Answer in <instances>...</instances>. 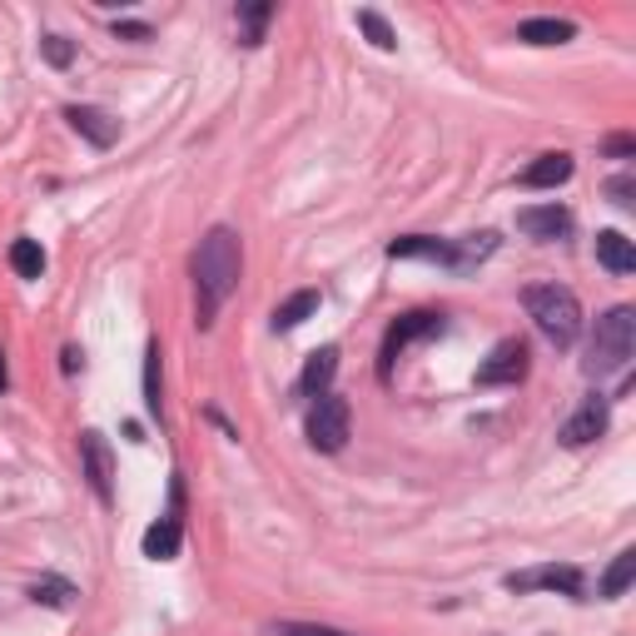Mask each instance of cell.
<instances>
[{"label":"cell","mask_w":636,"mask_h":636,"mask_svg":"<svg viewBox=\"0 0 636 636\" xmlns=\"http://www.w3.org/2000/svg\"><path fill=\"white\" fill-rule=\"evenodd\" d=\"M239 235L229 224H214L209 235L200 239V254H194V289H200V328L214 324V313L224 309V299L239 289Z\"/></svg>","instance_id":"cell-1"},{"label":"cell","mask_w":636,"mask_h":636,"mask_svg":"<svg viewBox=\"0 0 636 636\" xmlns=\"http://www.w3.org/2000/svg\"><path fill=\"white\" fill-rule=\"evenodd\" d=\"M527 313H532V324L542 328V338L557 348H572L581 334V303L572 289H562V284H532V289L523 293Z\"/></svg>","instance_id":"cell-2"},{"label":"cell","mask_w":636,"mask_h":636,"mask_svg":"<svg viewBox=\"0 0 636 636\" xmlns=\"http://www.w3.org/2000/svg\"><path fill=\"white\" fill-rule=\"evenodd\" d=\"M636 348V309L632 303H616L597 319L592 334V353H587V379H607V373H622L632 363Z\"/></svg>","instance_id":"cell-3"},{"label":"cell","mask_w":636,"mask_h":636,"mask_svg":"<svg viewBox=\"0 0 636 636\" xmlns=\"http://www.w3.org/2000/svg\"><path fill=\"white\" fill-rule=\"evenodd\" d=\"M348 433H353V408H348V398L324 393L309 413V443L319 447V453H338V447L348 443Z\"/></svg>","instance_id":"cell-4"},{"label":"cell","mask_w":636,"mask_h":636,"mask_svg":"<svg viewBox=\"0 0 636 636\" xmlns=\"http://www.w3.org/2000/svg\"><path fill=\"white\" fill-rule=\"evenodd\" d=\"M433 334H443V313H433V309H413V313H403L398 324L383 334V363H379V379L388 383L393 379V363H398V353L408 344H418V338H433Z\"/></svg>","instance_id":"cell-5"},{"label":"cell","mask_w":636,"mask_h":636,"mask_svg":"<svg viewBox=\"0 0 636 636\" xmlns=\"http://www.w3.org/2000/svg\"><path fill=\"white\" fill-rule=\"evenodd\" d=\"M523 379H527V344L523 338H503L478 369V388H507V383H523Z\"/></svg>","instance_id":"cell-6"},{"label":"cell","mask_w":636,"mask_h":636,"mask_svg":"<svg viewBox=\"0 0 636 636\" xmlns=\"http://www.w3.org/2000/svg\"><path fill=\"white\" fill-rule=\"evenodd\" d=\"M80 463H85V478L89 488H95V497L100 503H115V468H110V443H105V433H80Z\"/></svg>","instance_id":"cell-7"},{"label":"cell","mask_w":636,"mask_h":636,"mask_svg":"<svg viewBox=\"0 0 636 636\" xmlns=\"http://www.w3.org/2000/svg\"><path fill=\"white\" fill-rule=\"evenodd\" d=\"M562 592V597H581V572L577 567H532V572H513L507 577V592Z\"/></svg>","instance_id":"cell-8"},{"label":"cell","mask_w":636,"mask_h":636,"mask_svg":"<svg viewBox=\"0 0 636 636\" xmlns=\"http://www.w3.org/2000/svg\"><path fill=\"white\" fill-rule=\"evenodd\" d=\"M65 120L75 124V130L85 134L95 149H110L115 140H120V120H115L110 110H100V105H70Z\"/></svg>","instance_id":"cell-9"},{"label":"cell","mask_w":636,"mask_h":636,"mask_svg":"<svg viewBox=\"0 0 636 636\" xmlns=\"http://www.w3.org/2000/svg\"><path fill=\"white\" fill-rule=\"evenodd\" d=\"M517 229H523L527 239L552 244V239H562L572 229V214L562 209V204H532V209H517Z\"/></svg>","instance_id":"cell-10"},{"label":"cell","mask_w":636,"mask_h":636,"mask_svg":"<svg viewBox=\"0 0 636 636\" xmlns=\"http://www.w3.org/2000/svg\"><path fill=\"white\" fill-rule=\"evenodd\" d=\"M602 433H607V398L597 393V398H587L577 413L567 418V428H562V443H567V447H587V443H597Z\"/></svg>","instance_id":"cell-11"},{"label":"cell","mask_w":636,"mask_h":636,"mask_svg":"<svg viewBox=\"0 0 636 636\" xmlns=\"http://www.w3.org/2000/svg\"><path fill=\"white\" fill-rule=\"evenodd\" d=\"M567 179H572V155L557 149V155H537L532 165L517 175V184H523V190H557Z\"/></svg>","instance_id":"cell-12"},{"label":"cell","mask_w":636,"mask_h":636,"mask_svg":"<svg viewBox=\"0 0 636 636\" xmlns=\"http://www.w3.org/2000/svg\"><path fill=\"white\" fill-rule=\"evenodd\" d=\"M597 264H602L607 274H616V279H626L636 268V244L622 229H602V235H597Z\"/></svg>","instance_id":"cell-13"},{"label":"cell","mask_w":636,"mask_h":636,"mask_svg":"<svg viewBox=\"0 0 636 636\" xmlns=\"http://www.w3.org/2000/svg\"><path fill=\"white\" fill-rule=\"evenodd\" d=\"M334 373H338V348L328 344V348H319V353H309V363H303V379H299V388L309 393V398H324V393H328V383H334Z\"/></svg>","instance_id":"cell-14"},{"label":"cell","mask_w":636,"mask_h":636,"mask_svg":"<svg viewBox=\"0 0 636 636\" xmlns=\"http://www.w3.org/2000/svg\"><path fill=\"white\" fill-rule=\"evenodd\" d=\"M179 542H184V527H179V513H169L145 532V557H155V562L179 557Z\"/></svg>","instance_id":"cell-15"},{"label":"cell","mask_w":636,"mask_h":636,"mask_svg":"<svg viewBox=\"0 0 636 636\" xmlns=\"http://www.w3.org/2000/svg\"><path fill=\"white\" fill-rule=\"evenodd\" d=\"M572 35H577V25H572V21H552V15L517 25V40H527V45H567Z\"/></svg>","instance_id":"cell-16"},{"label":"cell","mask_w":636,"mask_h":636,"mask_svg":"<svg viewBox=\"0 0 636 636\" xmlns=\"http://www.w3.org/2000/svg\"><path fill=\"white\" fill-rule=\"evenodd\" d=\"M313 313H319V289H303V293H293V299H284L279 309H274V328L289 334V328H299L303 319H313Z\"/></svg>","instance_id":"cell-17"},{"label":"cell","mask_w":636,"mask_h":636,"mask_svg":"<svg viewBox=\"0 0 636 636\" xmlns=\"http://www.w3.org/2000/svg\"><path fill=\"white\" fill-rule=\"evenodd\" d=\"M632 581H636V552L626 548V552H616L612 572L602 577V597H607V602H616V597H622L626 587H632Z\"/></svg>","instance_id":"cell-18"},{"label":"cell","mask_w":636,"mask_h":636,"mask_svg":"<svg viewBox=\"0 0 636 636\" xmlns=\"http://www.w3.org/2000/svg\"><path fill=\"white\" fill-rule=\"evenodd\" d=\"M11 268L21 274V279H40L45 274V249L35 244V239H15L11 244Z\"/></svg>","instance_id":"cell-19"},{"label":"cell","mask_w":636,"mask_h":636,"mask_svg":"<svg viewBox=\"0 0 636 636\" xmlns=\"http://www.w3.org/2000/svg\"><path fill=\"white\" fill-rule=\"evenodd\" d=\"M145 408L149 418L165 413V398H159V344L145 348Z\"/></svg>","instance_id":"cell-20"},{"label":"cell","mask_w":636,"mask_h":636,"mask_svg":"<svg viewBox=\"0 0 636 636\" xmlns=\"http://www.w3.org/2000/svg\"><path fill=\"white\" fill-rule=\"evenodd\" d=\"M358 31L369 35L379 50H393V45H398V40H393V31H388V21H383L379 11H358Z\"/></svg>","instance_id":"cell-21"},{"label":"cell","mask_w":636,"mask_h":636,"mask_svg":"<svg viewBox=\"0 0 636 636\" xmlns=\"http://www.w3.org/2000/svg\"><path fill=\"white\" fill-rule=\"evenodd\" d=\"M268 15H274V5H239V21H244V45H259V40H264Z\"/></svg>","instance_id":"cell-22"},{"label":"cell","mask_w":636,"mask_h":636,"mask_svg":"<svg viewBox=\"0 0 636 636\" xmlns=\"http://www.w3.org/2000/svg\"><path fill=\"white\" fill-rule=\"evenodd\" d=\"M31 597H35V602H45V607H70L75 587H70V581H35Z\"/></svg>","instance_id":"cell-23"},{"label":"cell","mask_w":636,"mask_h":636,"mask_svg":"<svg viewBox=\"0 0 636 636\" xmlns=\"http://www.w3.org/2000/svg\"><path fill=\"white\" fill-rule=\"evenodd\" d=\"M40 56L50 60V65H56V70H65L70 60H75V45H70L65 35H45V40H40Z\"/></svg>","instance_id":"cell-24"},{"label":"cell","mask_w":636,"mask_h":636,"mask_svg":"<svg viewBox=\"0 0 636 636\" xmlns=\"http://www.w3.org/2000/svg\"><path fill=\"white\" fill-rule=\"evenodd\" d=\"M607 194H612V204L632 209V204H636V179H632V175H616L612 184H607Z\"/></svg>","instance_id":"cell-25"},{"label":"cell","mask_w":636,"mask_h":636,"mask_svg":"<svg viewBox=\"0 0 636 636\" xmlns=\"http://www.w3.org/2000/svg\"><path fill=\"white\" fill-rule=\"evenodd\" d=\"M274 636H344V632H334V626H303V622H279V626H274Z\"/></svg>","instance_id":"cell-26"},{"label":"cell","mask_w":636,"mask_h":636,"mask_svg":"<svg viewBox=\"0 0 636 636\" xmlns=\"http://www.w3.org/2000/svg\"><path fill=\"white\" fill-rule=\"evenodd\" d=\"M115 35H120V40H149V25L124 21V25H115Z\"/></svg>","instance_id":"cell-27"},{"label":"cell","mask_w":636,"mask_h":636,"mask_svg":"<svg viewBox=\"0 0 636 636\" xmlns=\"http://www.w3.org/2000/svg\"><path fill=\"white\" fill-rule=\"evenodd\" d=\"M607 149H612L616 159H626V155H632L636 145H632V140H626V134H616V140H607Z\"/></svg>","instance_id":"cell-28"},{"label":"cell","mask_w":636,"mask_h":636,"mask_svg":"<svg viewBox=\"0 0 636 636\" xmlns=\"http://www.w3.org/2000/svg\"><path fill=\"white\" fill-rule=\"evenodd\" d=\"M5 379H11V373H5V358H0V393H5Z\"/></svg>","instance_id":"cell-29"}]
</instances>
